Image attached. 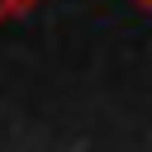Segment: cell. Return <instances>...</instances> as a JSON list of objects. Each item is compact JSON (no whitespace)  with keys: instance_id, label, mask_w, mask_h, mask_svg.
I'll use <instances>...</instances> for the list:
<instances>
[{"instance_id":"cell-1","label":"cell","mask_w":152,"mask_h":152,"mask_svg":"<svg viewBox=\"0 0 152 152\" xmlns=\"http://www.w3.org/2000/svg\"><path fill=\"white\" fill-rule=\"evenodd\" d=\"M28 5H38V0H0V19H14V14H24Z\"/></svg>"}]
</instances>
